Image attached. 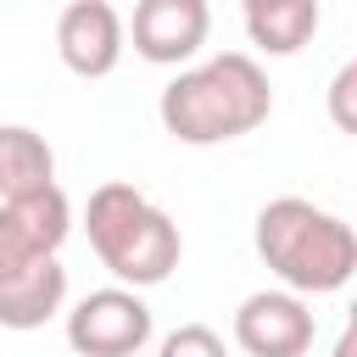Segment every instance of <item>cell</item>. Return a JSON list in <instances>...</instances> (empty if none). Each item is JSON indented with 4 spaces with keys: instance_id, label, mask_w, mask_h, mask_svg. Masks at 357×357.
Segmentation results:
<instances>
[{
    "instance_id": "obj_1",
    "label": "cell",
    "mask_w": 357,
    "mask_h": 357,
    "mask_svg": "<svg viewBox=\"0 0 357 357\" xmlns=\"http://www.w3.org/2000/svg\"><path fill=\"white\" fill-rule=\"evenodd\" d=\"M268 112H273V84H268L262 61L245 50H223V56L184 67L156 100V117L178 145L240 139V134L262 128Z\"/></svg>"
},
{
    "instance_id": "obj_2",
    "label": "cell",
    "mask_w": 357,
    "mask_h": 357,
    "mask_svg": "<svg viewBox=\"0 0 357 357\" xmlns=\"http://www.w3.org/2000/svg\"><path fill=\"white\" fill-rule=\"evenodd\" d=\"M257 257L290 296H335L357 273V234L329 206H312L307 195H273L257 212Z\"/></svg>"
},
{
    "instance_id": "obj_3",
    "label": "cell",
    "mask_w": 357,
    "mask_h": 357,
    "mask_svg": "<svg viewBox=\"0 0 357 357\" xmlns=\"http://www.w3.org/2000/svg\"><path fill=\"white\" fill-rule=\"evenodd\" d=\"M84 229H89V251L100 257V268H112V279L128 284V290L162 284L184 257L178 223L145 190H134L123 178H106V184L89 190Z\"/></svg>"
},
{
    "instance_id": "obj_4",
    "label": "cell",
    "mask_w": 357,
    "mask_h": 357,
    "mask_svg": "<svg viewBox=\"0 0 357 357\" xmlns=\"http://www.w3.org/2000/svg\"><path fill=\"white\" fill-rule=\"evenodd\" d=\"M151 335H156V318H151L145 296L128 284L89 290L67 312V346L78 357H134L151 346Z\"/></svg>"
},
{
    "instance_id": "obj_5",
    "label": "cell",
    "mask_w": 357,
    "mask_h": 357,
    "mask_svg": "<svg viewBox=\"0 0 357 357\" xmlns=\"http://www.w3.org/2000/svg\"><path fill=\"white\" fill-rule=\"evenodd\" d=\"M73 234V201L61 184H39L0 201V279L45 262Z\"/></svg>"
},
{
    "instance_id": "obj_6",
    "label": "cell",
    "mask_w": 357,
    "mask_h": 357,
    "mask_svg": "<svg viewBox=\"0 0 357 357\" xmlns=\"http://www.w3.org/2000/svg\"><path fill=\"white\" fill-rule=\"evenodd\" d=\"M318 335L307 296L290 290H251L234 307V346L245 357H301Z\"/></svg>"
},
{
    "instance_id": "obj_7",
    "label": "cell",
    "mask_w": 357,
    "mask_h": 357,
    "mask_svg": "<svg viewBox=\"0 0 357 357\" xmlns=\"http://www.w3.org/2000/svg\"><path fill=\"white\" fill-rule=\"evenodd\" d=\"M128 50V33H123V17L112 11V0H73L61 6L56 17V56L67 73L78 78H106L117 73Z\"/></svg>"
},
{
    "instance_id": "obj_8",
    "label": "cell",
    "mask_w": 357,
    "mask_h": 357,
    "mask_svg": "<svg viewBox=\"0 0 357 357\" xmlns=\"http://www.w3.org/2000/svg\"><path fill=\"white\" fill-rule=\"evenodd\" d=\"M123 33H134V56L156 67H184L212 33V6L206 0H134V22Z\"/></svg>"
},
{
    "instance_id": "obj_9",
    "label": "cell",
    "mask_w": 357,
    "mask_h": 357,
    "mask_svg": "<svg viewBox=\"0 0 357 357\" xmlns=\"http://www.w3.org/2000/svg\"><path fill=\"white\" fill-rule=\"evenodd\" d=\"M61 301H67V268H61V257H45V262L0 279V329H17V335L39 329L61 312Z\"/></svg>"
},
{
    "instance_id": "obj_10",
    "label": "cell",
    "mask_w": 357,
    "mask_h": 357,
    "mask_svg": "<svg viewBox=\"0 0 357 357\" xmlns=\"http://www.w3.org/2000/svg\"><path fill=\"white\" fill-rule=\"evenodd\" d=\"M318 22H324L318 0H273V6L245 11V33L262 56H296L301 45H312Z\"/></svg>"
},
{
    "instance_id": "obj_11",
    "label": "cell",
    "mask_w": 357,
    "mask_h": 357,
    "mask_svg": "<svg viewBox=\"0 0 357 357\" xmlns=\"http://www.w3.org/2000/svg\"><path fill=\"white\" fill-rule=\"evenodd\" d=\"M56 184V151L45 134L22 128V123H0V201Z\"/></svg>"
},
{
    "instance_id": "obj_12",
    "label": "cell",
    "mask_w": 357,
    "mask_h": 357,
    "mask_svg": "<svg viewBox=\"0 0 357 357\" xmlns=\"http://www.w3.org/2000/svg\"><path fill=\"white\" fill-rule=\"evenodd\" d=\"M156 357H229V346H223V335L206 329V324H178V329L156 346Z\"/></svg>"
},
{
    "instance_id": "obj_13",
    "label": "cell",
    "mask_w": 357,
    "mask_h": 357,
    "mask_svg": "<svg viewBox=\"0 0 357 357\" xmlns=\"http://www.w3.org/2000/svg\"><path fill=\"white\" fill-rule=\"evenodd\" d=\"M351 95H357V61H346V67L329 78V117H335V128H340V134H357Z\"/></svg>"
},
{
    "instance_id": "obj_14",
    "label": "cell",
    "mask_w": 357,
    "mask_h": 357,
    "mask_svg": "<svg viewBox=\"0 0 357 357\" xmlns=\"http://www.w3.org/2000/svg\"><path fill=\"white\" fill-rule=\"evenodd\" d=\"M335 357H351V329L340 335V346H335Z\"/></svg>"
},
{
    "instance_id": "obj_15",
    "label": "cell",
    "mask_w": 357,
    "mask_h": 357,
    "mask_svg": "<svg viewBox=\"0 0 357 357\" xmlns=\"http://www.w3.org/2000/svg\"><path fill=\"white\" fill-rule=\"evenodd\" d=\"M240 6H245V11H257V6H273V0H240Z\"/></svg>"
}]
</instances>
